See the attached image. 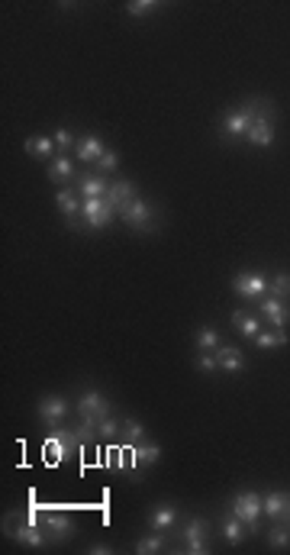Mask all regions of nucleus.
Segmentation results:
<instances>
[{
  "mask_svg": "<svg viewBox=\"0 0 290 555\" xmlns=\"http://www.w3.org/2000/svg\"><path fill=\"white\" fill-rule=\"evenodd\" d=\"M265 114H271V104H267L265 97H248L245 106H236V110H229V114L222 116L220 126L229 139H239V136H245V133L252 130L255 116H265Z\"/></svg>",
  "mask_w": 290,
  "mask_h": 555,
  "instance_id": "obj_1",
  "label": "nucleus"
},
{
  "mask_svg": "<svg viewBox=\"0 0 290 555\" xmlns=\"http://www.w3.org/2000/svg\"><path fill=\"white\" fill-rule=\"evenodd\" d=\"M232 513H236L252 532H258V520H261V513H265V497H261L258 491H242V494L232 497Z\"/></svg>",
  "mask_w": 290,
  "mask_h": 555,
  "instance_id": "obj_2",
  "label": "nucleus"
},
{
  "mask_svg": "<svg viewBox=\"0 0 290 555\" xmlns=\"http://www.w3.org/2000/svg\"><path fill=\"white\" fill-rule=\"evenodd\" d=\"M84 439L81 436V429H52V436H49V442H46V456H49V462H65V458L71 456V449H75L77 442Z\"/></svg>",
  "mask_w": 290,
  "mask_h": 555,
  "instance_id": "obj_3",
  "label": "nucleus"
},
{
  "mask_svg": "<svg viewBox=\"0 0 290 555\" xmlns=\"http://www.w3.org/2000/svg\"><path fill=\"white\" fill-rule=\"evenodd\" d=\"M81 213H84V220L91 229H103L116 216V207L110 204L107 197H87L84 204H81Z\"/></svg>",
  "mask_w": 290,
  "mask_h": 555,
  "instance_id": "obj_4",
  "label": "nucleus"
},
{
  "mask_svg": "<svg viewBox=\"0 0 290 555\" xmlns=\"http://www.w3.org/2000/svg\"><path fill=\"white\" fill-rule=\"evenodd\" d=\"M267 284H271V278H265L261 272H242L232 278V291L242 297H248V300H261L267 291Z\"/></svg>",
  "mask_w": 290,
  "mask_h": 555,
  "instance_id": "obj_5",
  "label": "nucleus"
},
{
  "mask_svg": "<svg viewBox=\"0 0 290 555\" xmlns=\"http://www.w3.org/2000/svg\"><path fill=\"white\" fill-rule=\"evenodd\" d=\"M206 536H210V523H206L203 517H194L181 532L184 549H187L191 555H203L206 552Z\"/></svg>",
  "mask_w": 290,
  "mask_h": 555,
  "instance_id": "obj_6",
  "label": "nucleus"
},
{
  "mask_svg": "<svg viewBox=\"0 0 290 555\" xmlns=\"http://www.w3.org/2000/svg\"><path fill=\"white\" fill-rule=\"evenodd\" d=\"M158 462H161V449L155 442H132L130 465L136 475H142V468H152V465H158Z\"/></svg>",
  "mask_w": 290,
  "mask_h": 555,
  "instance_id": "obj_7",
  "label": "nucleus"
},
{
  "mask_svg": "<svg viewBox=\"0 0 290 555\" xmlns=\"http://www.w3.org/2000/svg\"><path fill=\"white\" fill-rule=\"evenodd\" d=\"M120 216L130 223L132 229H152V216H155V213H152V204H149V200L136 197L130 207H122Z\"/></svg>",
  "mask_w": 290,
  "mask_h": 555,
  "instance_id": "obj_8",
  "label": "nucleus"
},
{
  "mask_svg": "<svg viewBox=\"0 0 290 555\" xmlns=\"http://www.w3.org/2000/svg\"><path fill=\"white\" fill-rule=\"evenodd\" d=\"M42 530L49 532V539H71L75 536V520L68 513H42Z\"/></svg>",
  "mask_w": 290,
  "mask_h": 555,
  "instance_id": "obj_9",
  "label": "nucleus"
},
{
  "mask_svg": "<svg viewBox=\"0 0 290 555\" xmlns=\"http://www.w3.org/2000/svg\"><path fill=\"white\" fill-rule=\"evenodd\" d=\"M68 413V401L58 394H49L39 401V417H42V423L49 426V429H58V420Z\"/></svg>",
  "mask_w": 290,
  "mask_h": 555,
  "instance_id": "obj_10",
  "label": "nucleus"
},
{
  "mask_svg": "<svg viewBox=\"0 0 290 555\" xmlns=\"http://www.w3.org/2000/svg\"><path fill=\"white\" fill-rule=\"evenodd\" d=\"M261 313L271 319V327L275 329H284L290 323V304L284 297H261Z\"/></svg>",
  "mask_w": 290,
  "mask_h": 555,
  "instance_id": "obj_11",
  "label": "nucleus"
},
{
  "mask_svg": "<svg viewBox=\"0 0 290 555\" xmlns=\"http://www.w3.org/2000/svg\"><path fill=\"white\" fill-rule=\"evenodd\" d=\"M245 139L252 145H258V149H267V145L275 142V116L265 114V116H255L252 130L245 133Z\"/></svg>",
  "mask_w": 290,
  "mask_h": 555,
  "instance_id": "obj_12",
  "label": "nucleus"
},
{
  "mask_svg": "<svg viewBox=\"0 0 290 555\" xmlns=\"http://www.w3.org/2000/svg\"><path fill=\"white\" fill-rule=\"evenodd\" d=\"M265 517H271L275 523L290 520V494H284V491H271V494L265 497Z\"/></svg>",
  "mask_w": 290,
  "mask_h": 555,
  "instance_id": "obj_13",
  "label": "nucleus"
},
{
  "mask_svg": "<svg viewBox=\"0 0 290 555\" xmlns=\"http://www.w3.org/2000/svg\"><path fill=\"white\" fill-rule=\"evenodd\" d=\"M55 204H58V210L68 216V226L77 229V213H81V204H84V200H81V194H75V190L65 188V190H58V194H55Z\"/></svg>",
  "mask_w": 290,
  "mask_h": 555,
  "instance_id": "obj_14",
  "label": "nucleus"
},
{
  "mask_svg": "<svg viewBox=\"0 0 290 555\" xmlns=\"http://www.w3.org/2000/svg\"><path fill=\"white\" fill-rule=\"evenodd\" d=\"M77 410H81V413H97V417L103 420V417H110V401L100 394V391H84L81 401H77Z\"/></svg>",
  "mask_w": 290,
  "mask_h": 555,
  "instance_id": "obj_15",
  "label": "nucleus"
},
{
  "mask_svg": "<svg viewBox=\"0 0 290 555\" xmlns=\"http://www.w3.org/2000/svg\"><path fill=\"white\" fill-rule=\"evenodd\" d=\"M13 539L23 542V546L39 549V546H46V542H49V532L42 530L39 523H23V526H16V530H13Z\"/></svg>",
  "mask_w": 290,
  "mask_h": 555,
  "instance_id": "obj_16",
  "label": "nucleus"
},
{
  "mask_svg": "<svg viewBox=\"0 0 290 555\" xmlns=\"http://www.w3.org/2000/svg\"><path fill=\"white\" fill-rule=\"evenodd\" d=\"M77 194H81V197H107L110 194V181L103 175H87V178H81V181H77Z\"/></svg>",
  "mask_w": 290,
  "mask_h": 555,
  "instance_id": "obj_17",
  "label": "nucleus"
},
{
  "mask_svg": "<svg viewBox=\"0 0 290 555\" xmlns=\"http://www.w3.org/2000/svg\"><path fill=\"white\" fill-rule=\"evenodd\" d=\"M107 200L116 207V213H120L122 207H130L132 200H136V188H132V181H113L110 184Z\"/></svg>",
  "mask_w": 290,
  "mask_h": 555,
  "instance_id": "obj_18",
  "label": "nucleus"
},
{
  "mask_svg": "<svg viewBox=\"0 0 290 555\" xmlns=\"http://www.w3.org/2000/svg\"><path fill=\"white\" fill-rule=\"evenodd\" d=\"M77 159L81 161H97L100 155L107 152V145H103V139L100 136H84V139H77Z\"/></svg>",
  "mask_w": 290,
  "mask_h": 555,
  "instance_id": "obj_19",
  "label": "nucleus"
},
{
  "mask_svg": "<svg viewBox=\"0 0 290 555\" xmlns=\"http://www.w3.org/2000/svg\"><path fill=\"white\" fill-rule=\"evenodd\" d=\"M23 149L32 155V159H49V161H52V159H55V149H58V145H55L52 136H36V139H26Z\"/></svg>",
  "mask_w": 290,
  "mask_h": 555,
  "instance_id": "obj_20",
  "label": "nucleus"
},
{
  "mask_svg": "<svg viewBox=\"0 0 290 555\" xmlns=\"http://www.w3.org/2000/svg\"><path fill=\"white\" fill-rule=\"evenodd\" d=\"M177 520V510L171 507V504H161V507H155L152 513H149V526L152 530H161V532H168L171 526H175Z\"/></svg>",
  "mask_w": 290,
  "mask_h": 555,
  "instance_id": "obj_21",
  "label": "nucleus"
},
{
  "mask_svg": "<svg viewBox=\"0 0 290 555\" xmlns=\"http://www.w3.org/2000/svg\"><path fill=\"white\" fill-rule=\"evenodd\" d=\"M71 175H75V165H71L68 155H55V159L49 161V181L65 184V181H71Z\"/></svg>",
  "mask_w": 290,
  "mask_h": 555,
  "instance_id": "obj_22",
  "label": "nucleus"
},
{
  "mask_svg": "<svg viewBox=\"0 0 290 555\" xmlns=\"http://www.w3.org/2000/svg\"><path fill=\"white\" fill-rule=\"evenodd\" d=\"M216 365L226 368V372H242L245 358H242V352L232 349V346H220V349H216Z\"/></svg>",
  "mask_w": 290,
  "mask_h": 555,
  "instance_id": "obj_23",
  "label": "nucleus"
},
{
  "mask_svg": "<svg viewBox=\"0 0 290 555\" xmlns=\"http://www.w3.org/2000/svg\"><path fill=\"white\" fill-rule=\"evenodd\" d=\"M232 327H236L242 336L255 339V336L261 333V319H258V317H252V313H232Z\"/></svg>",
  "mask_w": 290,
  "mask_h": 555,
  "instance_id": "obj_24",
  "label": "nucleus"
},
{
  "mask_svg": "<svg viewBox=\"0 0 290 555\" xmlns=\"http://www.w3.org/2000/svg\"><path fill=\"white\" fill-rule=\"evenodd\" d=\"M245 530H248V526H245L242 520L236 517V513L222 520V536H226V542H229V546H239V542L245 539Z\"/></svg>",
  "mask_w": 290,
  "mask_h": 555,
  "instance_id": "obj_25",
  "label": "nucleus"
},
{
  "mask_svg": "<svg viewBox=\"0 0 290 555\" xmlns=\"http://www.w3.org/2000/svg\"><path fill=\"white\" fill-rule=\"evenodd\" d=\"M161 549H165V532H161V530H152L149 536H145V539L136 542V552L139 555H155V552H161Z\"/></svg>",
  "mask_w": 290,
  "mask_h": 555,
  "instance_id": "obj_26",
  "label": "nucleus"
},
{
  "mask_svg": "<svg viewBox=\"0 0 290 555\" xmlns=\"http://www.w3.org/2000/svg\"><path fill=\"white\" fill-rule=\"evenodd\" d=\"M287 343V333L284 329H261L258 336H255V346L258 349H277V346Z\"/></svg>",
  "mask_w": 290,
  "mask_h": 555,
  "instance_id": "obj_27",
  "label": "nucleus"
},
{
  "mask_svg": "<svg viewBox=\"0 0 290 555\" xmlns=\"http://www.w3.org/2000/svg\"><path fill=\"white\" fill-rule=\"evenodd\" d=\"M197 349H200V352H216V349H220V336H216L213 327H200V333H197Z\"/></svg>",
  "mask_w": 290,
  "mask_h": 555,
  "instance_id": "obj_28",
  "label": "nucleus"
},
{
  "mask_svg": "<svg viewBox=\"0 0 290 555\" xmlns=\"http://www.w3.org/2000/svg\"><path fill=\"white\" fill-rule=\"evenodd\" d=\"M267 291H271V297H284V300H287L290 297V274L277 272L275 278H271V284H267Z\"/></svg>",
  "mask_w": 290,
  "mask_h": 555,
  "instance_id": "obj_29",
  "label": "nucleus"
},
{
  "mask_svg": "<svg viewBox=\"0 0 290 555\" xmlns=\"http://www.w3.org/2000/svg\"><path fill=\"white\" fill-rule=\"evenodd\" d=\"M94 165H97V171H100V175H107V171H110V175H113L116 168H120V155H116L113 149H107V152L100 155V159L94 161Z\"/></svg>",
  "mask_w": 290,
  "mask_h": 555,
  "instance_id": "obj_30",
  "label": "nucleus"
},
{
  "mask_svg": "<svg viewBox=\"0 0 290 555\" xmlns=\"http://www.w3.org/2000/svg\"><path fill=\"white\" fill-rule=\"evenodd\" d=\"M120 429H122V423H120V420H113V417H103L97 423V436H100V439H113Z\"/></svg>",
  "mask_w": 290,
  "mask_h": 555,
  "instance_id": "obj_31",
  "label": "nucleus"
},
{
  "mask_svg": "<svg viewBox=\"0 0 290 555\" xmlns=\"http://www.w3.org/2000/svg\"><path fill=\"white\" fill-rule=\"evenodd\" d=\"M122 436H126L130 442H142L145 439V426L139 423V420H126V423H122Z\"/></svg>",
  "mask_w": 290,
  "mask_h": 555,
  "instance_id": "obj_32",
  "label": "nucleus"
},
{
  "mask_svg": "<svg viewBox=\"0 0 290 555\" xmlns=\"http://www.w3.org/2000/svg\"><path fill=\"white\" fill-rule=\"evenodd\" d=\"M126 10H130V16H149L158 10V4H152V0H132Z\"/></svg>",
  "mask_w": 290,
  "mask_h": 555,
  "instance_id": "obj_33",
  "label": "nucleus"
},
{
  "mask_svg": "<svg viewBox=\"0 0 290 555\" xmlns=\"http://www.w3.org/2000/svg\"><path fill=\"white\" fill-rule=\"evenodd\" d=\"M267 542H271L275 549H284L290 542V530H287V526H275V530L267 532Z\"/></svg>",
  "mask_w": 290,
  "mask_h": 555,
  "instance_id": "obj_34",
  "label": "nucleus"
},
{
  "mask_svg": "<svg viewBox=\"0 0 290 555\" xmlns=\"http://www.w3.org/2000/svg\"><path fill=\"white\" fill-rule=\"evenodd\" d=\"M52 139H55V145H58V149H71V145H77V139L71 136L68 130H58Z\"/></svg>",
  "mask_w": 290,
  "mask_h": 555,
  "instance_id": "obj_35",
  "label": "nucleus"
},
{
  "mask_svg": "<svg viewBox=\"0 0 290 555\" xmlns=\"http://www.w3.org/2000/svg\"><path fill=\"white\" fill-rule=\"evenodd\" d=\"M197 368L200 372H213V368H220L216 365V352H203V355L197 358Z\"/></svg>",
  "mask_w": 290,
  "mask_h": 555,
  "instance_id": "obj_36",
  "label": "nucleus"
},
{
  "mask_svg": "<svg viewBox=\"0 0 290 555\" xmlns=\"http://www.w3.org/2000/svg\"><path fill=\"white\" fill-rule=\"evenodd\" d=\"M126 456H130V452L113 449V452H110V468H116V472H120V468H122V458H126Z\"/></svg>",
  "mask_w": 290,
  "mask_h": 555,
  "instance_id": "obj_37",
  "label": "nucleus"
},
{
  "mask_svg": "<svg viewBox=\"0 0 290 555\" xmlns=\"http://www.w3.org/2000/svg\"><path fill=\"white\" fill-rule=\"evenodd\" d=\"M91 552H94V555H110V546H94Z\"/></svg>",
  "mask_w": 290,
  "mask_h": 555,
  "instance_id": "obj_38",
  "label": "nucleus"
}]
</instances>
